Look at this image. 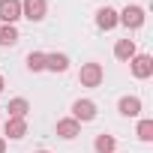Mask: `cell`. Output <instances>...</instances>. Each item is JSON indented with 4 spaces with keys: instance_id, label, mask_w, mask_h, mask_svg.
Returning <instances> with one entry per match:
<instances>
[{
    "instance_id": "cell-1",
    "label": "cell",
    "mask_w": 153,
    "mask_h": 153,
    "mask_svg": "<svg viewBox=\"0 0 153 153\" xmlns=\"http://www.w3.org/2000/svg\"><path fill=\"white\" fill-rule=\"evenodd\" d=\"M78 81H81V87H99L102 84V66L99 63H84L81 72H78Z\"/></svg>"
},
{
    "instance_id": "cell-2",
    "label": "cell",
    "mask_w": 153,
    "mask_h": 153,
    "mask_svg": "<svg viewBox=\"0 0 153 153\" xmlns=\"http://www.w3.org/2000/svg\"><path fill=\"white\" fill-rule=\"evenodd\" d=\"M117 24H123V27H129V30H138V27L144 24V9H141V6H126V9L117 15Z\"/></svg>"
},
{
    "instance_id": "cell-3",
    "label": "cell",
    "mask_w": 153,
    "mask_h": 153,
    "mask_svg": "<svg viewBox=\"0 0 153 153\" xmlns=\"http://www.w3.org/2000/svg\"><path fill=\"white\" fill-rule=\"evenodd\" d=\"M129 63H132V75L135 78H150L153 75V57L150 54H135Z\"/></svg>"
},
{
    "instance_id": "cell-4",
    "label": "cell",
    "mask_w": 153,
    "mask_h": 153,
    "mask_svg": "<svg viewBox=\"0 0 153 153\" xmlns=\"http://www.w3.org/2000/svg\"><path fill=\"white\" fill-rule=\"evenodd\" d=\"M21 18V0H0V21L15 24Z\"/></svg>"
},
{
    "instance_id": "cell-5",
    "label": "cell",
    "mask_w": 153,
    "mask_h": 153,
    "mask_svg": "<svg viewBox=\"0 0 153 153\" xmlns=\"http://www.w3.org/2000/svg\"><path fill=\"white\" fill-rule=\"evenodd\" d=\"M21 18L42 21L45 18V0H21Z\"/></svg>"
},
{
    "instance_id": "cell-6",
    "label": "cell",
    "mask_w": 153,
    "mask_h": 153,
    "mask_svg": "<svg viewBox=\"0 0 153 153\" xmlns=\"http://www.w3.org/2000/svg\"><path fill=\"white\" fill-rule=\"evenodd\" d=\"M96 117V105L90 102V99H78V102H75L72 105V120H93Z\"/></svg>"
},
{
    "instance_id": "cell-7",
    "label": "cell",
    "mask_w": 153,
    "mask_h": 153,
    "mask_svg": "<svg viewBox=\"0 0 153 153\" xmlns=\"http://www.w3.org/2000/svg\"><path fill=\"white\" fill-rule=\"evenodd\" d=\"M96 27H102V30H114V27H117V12H114L111 6H102V9L96 12Z\"/></svg>"
},
{
    "instance_id": "cell-8",
    "label": "cell",
    "mask_w": 153,
    "mask_h": 153,
    "mask_svg": "<svg viewBox=\"0 0 153 153\" xmlns=\"http://www.w3.org/2000/svg\"><path fill=\"white\" fill-rule=\"evenodd\" d=\"M3 132H6L9 138H24V135H27V120H24V117H9L6 126H3Z\"/></svg>"
},
{
    "instance_id": "cell-9",
    "label": "cell",
    "mask_w": 153,
    "mask_h": 153,
    "mask_svg": "<svg viewBox=\"0 0 153 153\" xmlns=\"http://www.w3.org/2000/svg\"><path fill=\"white\" fill-rule=\"evenodd\" d=\"M81 132V126H78V120H72V117H66V120H57V135L60 138H66V141H72L75 135Z\"/></svg>"
},
{
    "instance_id": "cell-10",
    "label": "cell",
    "mask_w": 153,
    "mask_h": 153,
    "mask_svg": "<svg viewBox=\"0 0 153 153\" xmlns=\"http://www.w3.org/2000/svg\"><path fill=\"white\" fill-rule=\"evenodd\" d=\"M117 108H120L123 117H138V114H141V99H138V96H123Z\"/></svg>"
},
{
    "instance_id": "cell-11",
    "label": "cell",
    "mask_w": 153,
    "mask_h": 153,
    "mask_svg": "<svg viewBox=\"0 0 153 153\" xmlns=\"http://www.w3.org/2000/svg\"><path fill=\"white\" fill-rule=\"evenodd\" d=\"M45 69H51V72H66V69H69V57H66V54H45Z\"/></svg>"
},
{
    "instance_id": "cell-12",
    "label": "cell",
    "mask_w": 153,
    "mask_h": 153,
    "mask_svg": "<svg viewBox=\"0 0 153 153\" xmlns=\"http://www.w3.org/2000/svg\"><path fill=\"white\" fill-rule=\"evenodd\" d=\"M114 57H117V60H132V57H135V42H132V39H120V42L114 45Z\"/></svg>"
},
{
    "instance_id": "cell-13",
    "label": "cell",
    "mask_w": 153,
    "mask_h": 153,
    "mask_svg": "<svg viewBox=\"0 0 153 153\" xmlns=\"http://www.w3.org/2000/svg\"><path fill=\"white\" fill-rule=\"evenodd\" d=\"M15 42H18L15 24H3V27H0V45H15Z\"/></svg>"
},
{
    "instance_id": "cell-14",
    "label": "cell",
    "mask_w": 153,
    "mask_h": 153,
    "mask_svg": "<svg viewBox=\"0 0 153 153\" xmlns=\"http://www.w3.org/2000/svg\"><path fill=\"white\" fill-rule=\"evenodd\" d=\"M27 69L30 72H42L45 69V54L42 51H30L27 54Z\"/></svg>"
},
{
    "instance_id": "cell-15",
    "label": "cell",
    "mask_w": 153,
    "mask_h": 153,
    "mask_svg": "<svg viewBox=\"0 0 153 153\" xmlns=\"http://www.w3.org/2000/svg\"><path fill=\"white\" fill-rule=\"evenodd\" d=\"M93 147H96V153H114V147H117V141H114L111 135H99Z\"/></svg>"
},
{
    "instance_id": "cell-16",
    "label": "cell",
    "mask_w": 153,
    "mask_h": 153,
    "mask_svg": "<svg viewBox=\"0 0 153 153\" xmlns=\"http://www.w3.org/2000/svg\"><path fill=\"white\" fill-rule=\"evenodd\" d=\"M27 111H30L27 99H12V102H9V117H24Z\"/></svg>"
},
{
    "instance_id": "cell-17",
    "label": "cell",
    "mask_w": 153,
    "mask_h": 153,
    "mask_svg": "<svg viewBox=\"0 0 153 153\" xmlns=\"http://www.w3.org/2000/svg\"><path fill=\"white\" fill-rule=\"evenodd\" d=\"M138 138L141 141H153V120H141L138 123Z\"/></svg>"
},
{
    "instance_id": "cell-18",
    "label": "cell",
    "mask_w": 153,
    "mask_h": 153,
    "mask_svg": "<svg viewBox=\"0 0 153 153\" xmlns=\"http://www.w3.org/2000/svg\"><path fill=\"white\" fill-rule=\"evenodd\" d=\"M0 153H6V141L3 138H0Z\"/></svg>"
},
{
    "instance_id": "cell-19",
    "label": "cell",
    "mask_w": 153,
    "mask_h": 153,
    "mask_svg": "<svg viewBox=\"0 0 153 153\" xmlns=\"http://www.w3.org/2000/svg\"><path fill=\"white\" fill-rule=\"evenodd\" d=\"M0 90H3V75H0Z\"/></svg>"
},
{
    "instance_id": "cell-20",
    "label": "cell",
    "mask_w": 153,
    "mask_h": 153,
    "mask_svg": "<svg viewBox=\"0 0 153 153\" xmlns=\"http://www.w3.org/2000/svg\"><path fill=\"white\" fill-rule=\"evenodd\" d=\"M39 153H48V150H39Z\"/></svg>"
}]
</instances>
